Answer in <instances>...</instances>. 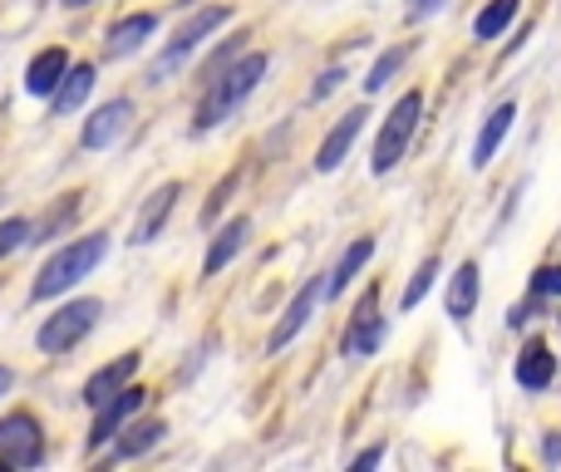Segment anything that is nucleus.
Wrapping results in <instances>:
<instances>
[{
  "mask_svg": "<svg viewBox=\"0 0 561 472\" xmlns=\"http://www.w3.org/2000/svg\"><path fill=\"white\" fill-rule=\"evenodd\" d=\"M266 69H272V55H266V49H242L227 69H217V74L203 84V94H197L193 134H213L217 124H227V118L262 89Z\"/></svg>",
  "mask_w": 561,
  "mask_h": 472,
  "instance_id": "f257e3e1",
  "label": "nucleus"
},
{
  "mask_svg": "<svg viewBox=\"0 0 561 472\" xmlns=\"http://www.w3.org/2000/svg\"><path fill=\"white\" fill-rule=\"evenodd\" d=\"M104 256H108V232H89V237L65 241V246L39 266L35 286H30V300H59L65 290H75L84 276H94Z\"/></svg>",
  "mask_w": 561,
  "mask_h": 472,
  "instance_id": "f03ea898",
  "label": "nucleus"
},
{
  "mask_svg": "<svg viewBox=\"0 0 561 472\" xmlns=\"http://www.w3.org/2000/svg\"><path fill=\"white\" fill-rule=\"evenodd\" d=\"M222 25H232V5H203V10H193V15H187L183 25H178V35L168 39L163 49H158L153 65H148V84L163 89L168 79H173L178 69H183L187 59H193L197 49H203Z\"/></svg>",
  "mask_w": 561,
  "mask_h": 472,
  "instance_id": "7ed1b4c3",
  "label": "nucleus"
},
{
  "mask_svg": "<svg viewBox=\"0 0 561 472\" xmlns=\"http://www.w3.org/2000/svg\"><path fill=\"white\" fill-rule=\"evenodd\" d=\"M419 118H424V89H404V94L389 104L385 124L375 134V148H369V173L385 177L404 163V153L414 148V134H419Z\"/></svg>",
  "mask_w": 561,
  "mask_h": 472,
  "instance_id": "20e7f679",
  "label": "nucleus"
},
{
  "mask_svg": "<svg viewBox=\"0 0 561 472\" xmlns=\"http://www.w3.org/2000/svg\"><path fill=\"white\" fill-rule=\"evenodd\" d=\"M99 315H104V300H94V296L65 300V306H59L55 315H45V325H39V335H35L39 355H69L75 345H84L89 330L99 325Z\"/></svg>",
  "mask_w": 561,
  "mask_h": 472,
  "instance_id": "39448f33",
  "label": "nucleus"
},
{
  "mask_svg": "<svg viewBox=\"0 0 561 472\" xmlns=\"http://www.w3.org/2000/svg\"><path fill=\"white\" fill-rule=\"evenodd\" d=\"M385 335H389V320H385V310H379V286H369L365 296L355 300V310H350V325H345V335H340V355L375 359Z\"/></svg>",
  "mask_w": 561,
  "mask_h": 472,
  "instance_id": "423d86ee",
  "label": "nucleus"
},
{
  "mask_svg": "<svg viewBox=\"0 0 561 472\" xmlns=\"http://www.w3.org/2000/svg\"><path fill=\"white\" fill-rule=\"evenodd\" d=\"M0 463L5 468H39L45 463V428L35 414L0 418Z\"/></svg>",
  "mask_w": 561,
  "mask_h": 472,
  "instance_id": "0eeeda50",
  "label": "nucleus"
},
{
  "mask_svg": "<svg viewBox=\"0 0 561 472\" xmlns=\"http://www.w3.org/2000/svg\"><path fill=\"white\" fill-rule=\"evenodd\" d=\"M128 124H134V99H104V104L94 108V114L84 118V134H79V148L84 153H104V148H114L118 138L128 134Z\"/></svg>",
  "mask_w": 561,
  "mask_h": 472,
  "instance_id": "6e6552de",
  "label": "nucleus"
},
{
  "mask_svg": "<svg viewBox=\"0 0 561 472\" xmlns=\"http://www.w3.org/2000/svg\"><path fill=\"white\" fill-rule=\"evenodd\" d=\"M148 404V389L144 384H124L114 399H104V404L94 408V428H89V453H99V448L108 444V438L118 434V428L128 424L134 414H144Z\"/></svg>",
  "mask_w": 561,
  "mask_h": 472,
  "instance_id": "1a4fd4ad",
  "label": "nucleus"
},
{
  "mask_svg": "<svg viewBox=\"0 0 561 472\" xmlns=\"http://www.w3.org/2000/svg\"><path fill=\"white\" fill-rule=\"evenodd\" d=\"M365 118H369L365 104H355V108H345V114L330 124V134L320 138V148H316V173H335V168H345L355 138L365 134Z\"/></svg>",
  "mask_w": 561,
  "mask_h": 472,
  "instance_id": "9d476101",
  "label": "nucleus"
},
{
  "mask_svg": "<svg viewBox=\"0 0 561 472\" xmlns=\"http://www.w3.org/2000/svg\"><path fill=\"white\" fill-rule=\"evenodd\" d=\"M316 306H320V276H310V280H300V290L290 296V306L280 310V320H276V330L266 335V355H280V349L290 345V339L300 335V330L310 325V315H316Z\"/></svg>",
  "mask_w": 561,
  "mask_h": 472,
  "instance_id": "9b49d317",
  "label": "nucleus"
},
{
  "mask_svg": "<svg viewBox=\"0 0 561 472\" xmlns=\"http://www.w3.org/2000/svg\"><path fill=\"white\" fill-rule=\"evenodd\" d=\"M478 296H483V266L468 256V261H458L454 276H448V286H444L448 320H454V325H468V320H473V310H478Z\"/></svg>",
  "mask_w": 561,
  "mask_h": 472,
  "instance_id": "f8f14e48",
  "label": "nucleus"
},
{
  "mask_svg": "<svg viewBox=\"0 0 561 472\" xmlns=\"http://www.w3.org/2000/svg\"><path fill=\"white\" fill-rule=\"evenodd\" d=\"M513 379H517V389H527V394H547V389L557 384V355H552V345H547V339H527V345L517 349Z\"/></svg>",
  "mask_w": 561,
  "mask_h": 472,
  "instance_id": "ddd939ff",
  "label": "nucleus"
},
{
  "mask_svg": "<svg viewBox=\"0 0 561 472\" xmlns=\"http://www.w3.org/2000/svg\"><path fill=\"white\" fill-rule=\"evenodd\" d=\"M178 197H183V183H163V187H153V193L144 197V207H138L128 241H134V246H148V241H158V232H163L168 217H173Z\"/></svg>",
  "mask_w": 561,
  "mask_h": 472,
  "instance_id": "4468645a",
  "label": "nucleus"
},
{
  "mask_svg": "<svg viewBox=\"0 0 561 472\" xmlns=\"http://www.w3.org/2000/svg\"><path fill=\"white\" fill-rule=\"evenodd\" d=\"M138 365H144V355H138V349H128V355L108 359L104 369H94V375L84 379V394H79V399H84L89 408H99V404H104V399H114L124 384H134Z\"/></svg>",
  "mask_w": 561,
  "mask_h": 472,
  "instance_id": "2eb2a0df",
  "label": "nucleus"
},
{
  "mask_svg": "<svg viewBox=\"0 0 561 472\" xmlns=\"http://www.w3.org/2000/svg\"><path fill=\"white\" fill-rule=\"evenodd\" d=\"M163 438H168V424H163V418H138V414H134L114 438H108V444H114V463H134V458H148L158 444H163Z\"/></svg>",
  "mask_w": 561,
  "mask_h": 472,
  "instance_id": "dca6fc26",
  "label": "nucleus"
},
{
  "mask_svg": "<svg viewBox=\"0 0 561 472\" xmlns=\"http://www.w3.org/2000/svg\"><path fill=\"white\" fill-rule=\"evenodd\" d=\"M513 124H517V99H503V104L483 118V128H478V138H473V158H468L473 173H483V168L493 163L497 148L507 143V134H513Z\"/></svg>",
  "mask_w": 561,
  "mask_h": 472,
  "instance_id": "f3484780",
  "label": "nucleus"
},
{
  "mask_svg": "<svg viewBox=\"0 0 561 472\" xmlns=\"http://www.w3.org/2000/svg\"><path fill=\"white\" fill-rule=\"evenodd\" d=\"M247 237H252V217H232V222L217 227V237L207 241V256H203V280H213L217 270H227L237 256L247 251Z\"/></svg>",
  "mask_w": 561,
  "mask_h": 472,
  "instance_id": "a211bd4d",
  "label": "nucleus"
},
{
  "mask_svg": "<svg viewBox=\"0 0 561 472\" xmlns=\"http://www.w3.org/2000/svg\"><path fill=\"white\" fill-rule=\"evenodd\" d=\"M375 261V237H355L345 251H340V261L320 276V300H335V296H345V286L359 276V270Z\"/></svg>",
  "mask_w": 561,
  "mask_h": 472,
  "instance_id": "6ab92c4d",
  "label": "nucleus"
},
{
  "mask_svg": "<svg viewBox=\"0 0 561 472\" xmlns=\"http://www.w3.org/2000/svg\"><path fill=\"white\" fill-rule=\"evenodd\" d=\"M153 30H158L153 10H134V15L114 20V25H108V35H104V59L138 55V45H144V39H153Z\"/></svg>",
  "mask_w": 561,
  "mask_h": 472,
  "instance_id": "aec40b11",
  "label": "nucleus"
},
{
  "mask_svg": "<svg viewBox=\"0 0 561 472\" xmlns=\"http://www.w3.org/2000/svg\"><path fill=\"white\" fill-rule=\"evenodd\" d=\"M65 69H69V49L65 45L39 49V55L25 65V94L30 99H49L55 94V84L65 79Z\"/></svg>",
  "mask_w": 561,
  "mask_h": 472,
  "instance_id": "412c9836",
  "label": "nucleus"
},
{
  "mask_svg": "<svg viewBox=\"0 0 561 472\" xmlns=\"http://www.w3.org/2000/svg\"><path fill=\"white\" fill-rule=\"evenodd\" d=\"M89 94H94V65H69L65 79L55 84V94H49V108H55V118H65V114H75Z\"/></svg>",
  "mask_w": 561,
  "mask_h": 472,
  "instance_id": "4be33fe9",
  "label": "nucleus"
},
{
  "mask_svg": "<svg viewBox=\"0 0 561 472\" xmlns=\"http://www.w3.org/2000/svg\"><path fill=\"white\" fill-rule=\"evenodd\" d=\"M438 276H444V256H438V251H428V256L419 261L414 276L404 280V296H399V315H414V310L428 300V290H434Z\"/></svg>",
  "mask_w": 561,
  "mask_h": 472,
  "instance_id": "5701e85b",
  "label": "nucleus"
},
{
  "mask_svg": "<svg viewBox=\"0 0 561 472\" xmlns=\"http://www.w3.org/2000/svg\"><path fill=\"white\" fill-rule=\"evenodd\" d=\"M517 10H523V0H488V5L473 15V39L478 45H493V39L517 20Z\"/></svg>",
  "mask_w": 561,
  "mask_h": 472,
  "instance_id": "b1692460",
  "label": "nucleus"
},
{
  "mask_svg": "<svg viewBox=\"0 0 561 472\" xmlns=\"http://www.w3.org/2000/svg\"><path fill=\"white\" fill-rule=\"evenodd\" d=\"M79 207H84V197H79V193H65L45 217H39V222H30V241H55V237L79 217Z\"/></svg>",
  "mask_w": 561,
  "mask_h": 472,
  "instance_id": "393cba45",
  "label": "nucleus"
},
{
  "mask_svg": "<svg viewBox=\"0 0 561 472\" xmlns=\"http://www.w3.org/2000/svg\"><path fill=\"white\" fill-rule=\"evenodd\" d=\"M409 65V45H389V49H379V59L369 65V74H365V94L375 99L379 89H389V79H399V69Z\"/></svg>",
  "mask_w": 561,
  "mask_h": 472,
  "instance_id": "a878e982",
  "label": "nucleus"
},
{
  "mask_svg": "<svg viewBox=\"0 0 561 472\" xmlns=\"http://www.w3.org/2000/svg\"><path fill=\"white\" fill-rule=\"evenodd\" d=\"M247 39H252V30H232V35H222V45H213V55L203 59V69H197V84H207V79L217 74V69H227L237 55L247 49Z\"/></svg>",
  "mask_w": 561,
  "mask_h": 472,
  "instance_id": "bb28decb",
  "label": "nucleus"
},
{
  "mask_svg": "<svg viewBox=\"0 0 561 472\" xmlns=\"http://www.w3.org/2000/svg\"><path fill=\"white\" fill-rule=\"evenodd\" d=\"M237 187H242V168H232V173H227L222 183L213 187V197H207V207H203V217H197V222H203V227H213L217 217H222V207L232 203V193H237Z\"/></svg>",
  "mask_w": 561,
  "mask_h": 472,
  "instance_id": "cd10ccee",
  "label": "nucleus"
},
{
  "mask_svg": "<svg viewBox=\"0 0 561 472\" xmlns=\"http://www.w3.org/2000/svg\"><path fill=\"white\" fill-rule=\"evenodd\" d=\"M527 296L561 300V261H547V266H537L533 276H527Z\"/></svg>",
  "mask_w": 561,
  "mask_h": 472,
  "instance_id": "c85d7f7f",
  "label": "nucleus"
},
{
  "mask_svg": "<svg viewBox=\"0 0 561 472\" xmlns=\"http://www.w3.org/2000/svg\"><path fill=\"white\" fill-rule=\"evenodd\" d=\"M30 241V222L25 217H5V222H0V261L10 256V251H20Z\"/></svg>",
  "mask_w": 561,
  "mask_h": 472,
  "instance_id": "c756f323",
  "label": "nucleus"
},
{
  "mask_svg": "<svg viewBox=\"0 0 561 472\" xmlns=\"http://www.w3.org/2000/svg\"><path fill=\"white\" fill-rule=\"evenodd\" d=\"M340 84H345V65H330V69H320V74H316V84H310V99H316V104H320V99H330Z\"/></svg>",
  "mask_w": 561,
  "mask_h": 472,
  "instance_id": "7c9ffc66",
  "label": "nucleus"
},
{
  "mask_svg": "<svg viewBox=\"0 0 561 472\" xmlns=\"http://www.w3.org/2000/svg\"><path fill=\"white\" fill-rule=\"evenodd\" d=\"M379 463H385V444H369L350 458V472H365V468H379Z\"/></svg>",
  "mask_w": 561,
  "mask_h": 472,
  "instance_id": "2f4dec72",
  "label": "nucleus"
},
{
  "mask_svg": "<svg viewBox=\"0 0 561 472\" xmlns=\"http://www.w3.org/2000/svg\"><path fill=\"white\" fill-rule=\"evenodd\" d=\"M434 10H444V0H409V20H428Z\"/></svg>",
  "mask_w": 561,
  "mask_h": 472,
  "instance_id": "473e14b6",
  "label": "nucleus"
},
{
  "mask_svg": "<svg viewBox=\"0 0 561 472\" xmlns=\"http://www.w3.org/2000/svg\"><path fill=\"white\" fill-rule=\"evenodd\" d=\"M527 39H533V20H523V25H517V39H513V45H507V55H517V49H523Z\"/></svg>",
  "mask_w": 561,
  "mask_h": 472,
  "instance_id": "72a5a7b5",
  "label": "nucleus"
},
{
  "mask_svg": "<svg viewBox=\"0 0 561 472\" xmlns=\"http://www.w3.org/2000/svg\"><path fill=\"white\" fill-rule=\"evenodd\" d=\"M542 458H547V463H561V434H552L542 444Z\"/></svg>",
  "mask_w": 561,
  "mask_h": 472,
  "instance_id": "f704fd0d",
  "label": "nucleus"
},
{
  "mask_svg": "<svg viewBox=\"0 0 561 472\" xmlns=\"http://www.w3.org/2000/svg\"><path fill=\"white\" fill-rule=\"evenodd\" d=\"M10 389H15V375H10V369H5V365H0V399H5V394H10Z\"/></svg>",
  "mask_w": 561,
  "mask_h": 472,
  "instance_id": "c9c22d12",
  "label": "nucleus"
},
{
  "mask_svg": "<svg viewBox=\"0 0 561 472\" xmlns=\"http://www.w3.org/2000/svg\"><path fill=\"white\" fill-rule=\"evenodd\" d=\"M59 5H69V10H84V5H94V0H59Z\"/></svg>",
  "mask_w": 561,
  "mask_h": 472,
  "instance_id": "e433bc0d",
  "label": "nucleus"
}]
</instances>
